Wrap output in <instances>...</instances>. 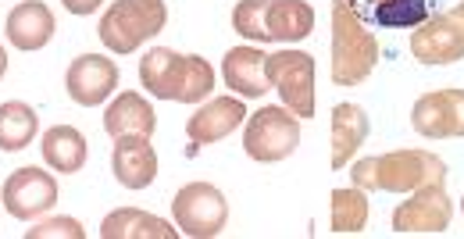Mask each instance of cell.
Masks as SVG:
<instances>
[{
    "mask_svg": "<svg viewBox=\"0 0 464 239\" xmlns=\"http://www.w3.org/2000/svg\"><path fill=\"white\" fill-rule=\"evenodd\" d=\"M140 82L158 100L200 104L215 90V68L200 54H175L172 47H154L140 61Z\"/></svg>",
    "mask_w": 464,
    "mask_h": 239,
    "instance_id": "6da1fadb",
    "label": "cell"
},
{
    "mask_svg": "<svg viewBox=\"0 0 464 239\" xmlns=\"http://www.w3.org/2000/svg\"><path fill=\"white\" fill-rule=\"evenodd\" d=\"M379 64L375 33L350 11L347 0H333V82L361 86Z\"/></svg>",
    "mask_w": 464,
    "mask_h": 239,
    "instance_id": "7a4b0ae2",
    "label": "cell"
},
{
    "mask_svg": "<svg viewBox=\"0 0 464 239\" xmlns=\"http://www.w3.org/2000/svg\"><path fill=\"white\" fill-rule=\"evenodd\" d=\"M169 22L165 0H115L101 18V43L115 54H132Z\"/></svg>",
    "mask_w": 464,
    "mask_h": 239,
    "instance_id": "3957f363",
    "label": "cell"
},
{
    "mask_svg": "<svg viewBox=\"0 0 464 239\" xmlns=\"http://www.w3.org/2000/svg\"><path fill=\"white\" fill-rule=\"evenodd\" d=\"M296 147H300V119L286 104L283 108H261L257 115L246 119L243 150L250 161L276 165V161H286Z\"/></svg>",
    "mask_w": 464,
    "mask_h": 239,
    "instance_id": "277c9868",
    "label": "cell"
},
{
    "mask_svg": "<svg viewBox=\"0 0 464 239\" xmlns=\"http://www.w3.org/2000/svg\"><path fill=\"white\" fill-rule=\"evenodd\" d=\"M172 215L179 233L193 239H215L222 236V229L229 222V200L211 182H189L175 193Z\"/></svg>",
    "mask_w": 464,
    "mask_h": 239,
    "instance_id": "5b68a950",
    "label": "cell"
},
{
    "mask_svg": "<svg viewBox=\"0 0 464 239\" xmlns=\"http://www.w3.org/2000/svg\"><path fill=\"white\" fill-rule=\"evenodd\" d=\"M265 79L268 86L279 90L283 104L290 108L296 119H311L314 115V58L304 51H279L265 58Z\"/></svg>",
    "mask_w": 464,
    "mask_h": 239,
    "instance_id": "8992f818",
    "label": "cell"
},
{
    "mask_svg": "<svg viewBox=\"0 0 464 239\" xmlns=\"http://www.w3.org/2000/svg\"><path fill=\"white\" fill-rule=\"evenodd\" d=\"M432 182H447V165L429 150H390L375 158V189L382 193H414Z\"/></svg>",
    "mask_w": 464,
    "mask_h": 239,
    "instance_id": "52a82bcc",
    "label": "cell"
},
{
    "mask_svg": "<svg viewBox=\"0 0 464 239\" xmlns=\"http://www.w3.org/2000/svg\"><path fill=\"white\" fill-rule=\"evenodd\" d=\"M411 54L418 64H454L464 58V11L429 14L411 33Z\"/></svg>",
    "mask_w": 464,
    "mask_h": 239,
    "instance_id": "ba28073f",
    "label": "cell"
},
{
    "mask_svg": "<svg viewBox=\"0 0 464 239\" xmlns=\"http://www.w3.org/2000/svg\"><path fill=\"white\" fill-rule=\"evenodd\" d=\"M0 200H4V211L18 222L40 218L58 204V179L44 168H14L0 189Z\"/></svg>",
    "mask_w": 464,
    "mask_h": 239,
    "instance_id": "9c48e42d",
    "label": "cell"
},
{
    "mask_svg": "<svg viewBox=\"0 0 464 239\" xmlns=\"http://www.w3.org/2000/svg\"><path fill=\"white\" fill-rule=\"evenodd\" d=\"M450 218H454V204H450L443 182H432V186L414 189V196L393 211V233H401V236H414V233L436 236V233H447Z\"/></svg>",
    "mask_w": 464,
    "mask_h": 239,
    "instance_id": "30bf717a",
    "label": "cell"
},
{
    "mask_svg": "<svg viewBox=\"0 0 464 239\" xmlns=\"http://www.w3.org/2000/svg\"><path fill=\"white\" fill-rule=\"evenodd\" d=\"M411 125L425 139L464 136V90H432L414 100Z\"/></svg>",
    "mask_w": 464,
    "mask_h": 239,
    "instance_id": "8fae6325",
    "label": "cell"
},
{
    "mask_svg": "<svg viewBox=\"0 0 464 239\" xmlns=\"http://www.w3.org/2000/svg\"><path fill=\"white\" fill-rule=\"evenodd\" d=\"M118 86V64L111 58H101V54H82L68 64L64 72V90L75 104L82 108H97L104 104Z\"/></svg>",
    "mask_w": 464,
    "mask_h": 239,
    "instance_id": "7c38bea8",
    "label": "cell"
},
{
    "mask_svg": "<svg viewBox=\"0 0 464 239\" xmlns=\"http://www.w3.org/2000/svg\"><path fill=\"white\" fill-rule=\"evenodd\" d=\"M111 172L125 189H147L158 179V154L150 136H118L111 150Z\"/></svg>",
    "mask_w": 464,
    "mask_h": 239,
    "instance_id": "4fadbf2b",
    "label": "cell"
},
{
    "mask_svg": "<svg viewBox=\"0 0 464 239\" xmlns=\"http://www.w3.org/2000/svg\"><path fill=\"white\" fill-rule=\"evenodd\" d=\"M54 29H58V25H54V14H51V7L40 4V0H22V4H14L11 14H7V25H4L7 43L18 47V51H44V47L54 40Z\"/></svg>",
    "mask_w": 464,
    "mask_h": 239,
    "instance_id": "5bb4252c",
    "label": "cell"
},
{
    "mask_svg": "<svg viewBox=\"0 0 464 239\" xmlns=\"http://www.w3.org/2000/svg\"><path fill=\"white\" fill-rule=\"evenodd\" d=\"M347 4L372 29H414L432 14L436 0H347Z\"/></svg>",
    "mask_w": 464,
    "mask_h": 239,
    "instance_id": "9a60e30c",
    "label": "cell"
},
{
    "mask_svg": "<svg viewBox=\"0 0 464 239\" xmlns=\"http://www.w3.org/2000/svg\"><path fill=\"white\" fill-rule=\"evenodd\" d=\"M243 121H246V108L239 100H232V97H218V100H208L197 115H189L186 136L197 147H211V143L226 139L229 132H236Z\"/></svg>",
    "mask_w": 464,
    "mask_h": 239,
    "instance_id": "2e32d148",
    "label": "cell"
},
{
    "mask_svg": "<svg viewBox=\"0 0 464 239\" xmlns=\"http://www.w3.org/2000/svg\"><path fill=\"white\" fill-rule=\"evenodd\" d=\"M265 51L261 47H232L229 54L222 58V75H226V86L239 97H250V100H261L272 86L265 79Z\"/></svg>",
    "mask_w": 464,
    "mask_h": 239,
    "instance_id": "e0dca14e",
    "label": "cell"
},
{
    "mask_svg": "<svg viewBox=\"0 0 464 239\" xmlns=\"http://www.w3.org/2000/svg\"><path fill=\"white\" fill-rule=\"evenodd\" d=\"M104 129H108L111 139H118V136H154V129H158V111H154L140 93L125 90V93H118L115 100L108 104V111H104Z\"/></svg>",
    "mask_w": 464,
    "mask_h": 239,
    "instance_id": "ac0fdd59",
    "label": "cell"
},
{
    "mask_svg": "<svg viewBox=\"0 0 464 239\" xmlns=\"http://www.w3.org/2000/svg\"><path fill=\"white\" fill-rule=\"evenodd\" d=\"M368 129H372V121L364 115V108H357V104L333 108V168L336 172H343V165L353 161V154L368 139Z\"/></svg>",
    "mask_w": 464,
    "mask_h": 239,
    "instance_id": "d6986e66",
    "label": "cell"
},
{
    "mask_svg": "<svg viewBox=\"0 0 464 239\" xmlns=\"http://www.w3.org/2000/svg\"><path fill=\"white\" fill-rule=\"evenodd\" d=\"M265 22H268V40L300 43L314 33V7L307 0H272Z\"/></svg>",
    "mask_w": 464,
    "mask_h": 239,
    "instance_id": "ffe728a7",
    "label": "cell"
},
{
    "mask_svg": "<svg viewBox=\"0 0 464 239\" xmlns=\"http://www.w3.org/2000/svg\"><path fill=\"white\" fill-rule=\"evenodd\" d=\"M101 236L104 239H175L179 229H172V222L158 218V215H147V211H136V207H118L104 218L101 225Z\"/></svg>",
    "mask_w": 464,
    "mask_h": 239,
    "instance_id": "44dd1931",
    "label": "cell"
},
{
    "mask_svg": "<svg viewBox=\"0 0 464 239\" xmlns=\"http://www.w3.org/2000/svg\"><path fill=\"white\" fill-rule=\"evenodd\" d=\"M44 161L54 168V172H64V176H75L82 172L86 158H90V147H86V136L72 125H54L44 132Z\"/></svg>",
    "mask_w": 464,
    "mask_h": 239,
    "instance_id": "7402d4cb",
    "label": "cell"
},
{
    "mask_svg": "<svg viewBox=\"0 0 464 239\" xmlns=\"http://www.w3.org/2000/svg\"><path fill=\"white\" fill-rule=\"evenodd\" d=\"M40 132V115L22 104V100H7L0 104V150H22L36 139Z\"/></svg>",
    "mask_w": 464,
    "mask_h": 239,
    "instance_id": "603a6c76",
    "label": "cell"
},
{
    "mask_svg": "<svg viewBox=\"0 0 464 239\" xmlns=\"http://www.w3.org/2000/svg\"><path fill=\"white\" fill-rule=\"evenodd\" d=\"M368 196L364 189L350 186V189H333V233L350 236V233H361L368 225Z\"/></svg>",
    "mask_w": 464,
    "mask_h": 239,
    "instance_id": "cb8c5ba5",
    "label": "cell"
},
{
    "mask_svg": "<svg viewBox=\"0 0 464 239\" xmlns=\"http://www.w3.org/2000/svg\"><path fill=\"white\" fill-rule=\"evenodd\" d=\"M268 4L272 0H239L232 11V29L250 43H268Z\"/></svg>",
    "mask_w": 464,
    "mask_h": 239,
    "instance_id": "d4e9b609",
    "label": "cell"
},
{
    "mask_svg": "<svg viewBox=\"0 0 464 239\" xmlns=\"http://www.w3.org/2000/svg\"><path fill=\"white\" fill-rule=\"evenodd\" d=\"M25 239H86V229L75 218H47L36 229H29Z\"/></svg>",
    "mask_w": 464,
    "mask_h": 239,
    "instance_id": "484cf974",
    "label": "cell"
},
{
    "mask_svg": "<svg viewBox=\"0 0 464 239\" xmlns=\"http://www.w3.org/2000/svg\"><path fill=\"white\" fill-rule=\"evenodd\" d=\"M350 179H353L357 189L375 193V158H361V161L350 168Z\"/></svg>",
    "mask_w": 464,
    "mask_h": 239,
    "instance_id": "4316f807",
    "label": "cell"
},
{
    "mask_svg": "<svg viewBox=\"0 0 464 239\" xmlns=\"http://www.w3.org/2000/svg\"><path fill=\"white\" fill-rule=\"evenodd\" d=\"M64 4V11H72V14H93L104 0H61Z\"/></svg>",
    "mask_w": 464,
    "mask_h": 239,
    "instance_id": "83f0119b",
    "label": "cell"
},
{
    "mask_svg": "<svg viewBox=\"0 0 464 239\" xmlns=\"http://www.w3.org/2000/svg\"><path fill=\"white\" fill-rule=\"evenodd\" d=\"M4 72H7V51L0 47V79H4Z\"/></svg>",
    "mask_w": 464,
    "mask_h": 239,
    "instance_id": "f1b7e54d",
    "label": "cell"
},
{
    "mask_svg": "<svg viewBox=\"0 0 464 239\" xmlns=\"http://www.w3.org/2000/svg\"><path fill=\"white\" fill-rule=\"evenodd\" d=\"M461 211H464V196H461Z\"/></svg>",
    "mask_w": 464,
    "mask_h": 239,
    "instance_id": "f546056e",
    "label": "cell"
},
{
    "mask_svg": "<svg viewBox=\"0 0 464 239\" xmlns=\"http://www.w3.org/2000/svg\"><path fill=\"white\" fill-rule=\"evenodd\" d=\"M461 11H464V4H461Z\"/></svg>",
    "mask_w": 464,
    "mask_h": 239,
    "instance_id": "4dcf8cb0",
    "label": "cell"
}]
</instances>
